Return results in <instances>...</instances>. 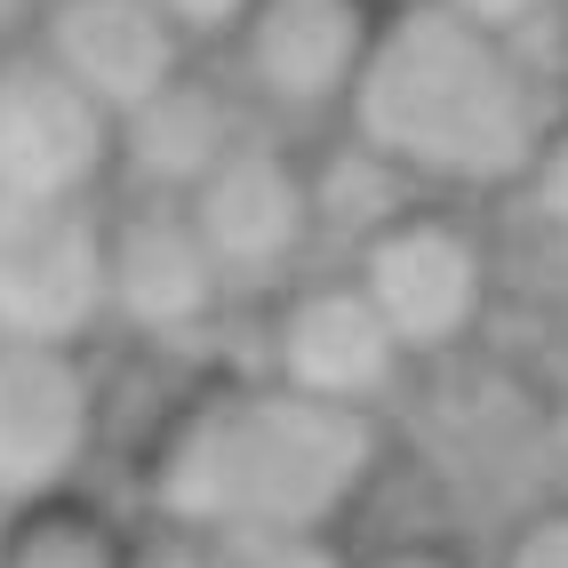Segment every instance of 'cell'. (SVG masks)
Returning a JSON list of instances; mask_svg holds the SVG:
<instances>
[{"mask_svg": "<svg viewBox=\"0 0 568 568\" xmlns=\"http://www.w3.org/2000/svg\"><path fill=\"white\" fill-rule=\"evenodd\" d=\"M552 32H560V49H568V0H560V17H552Z\"/></svg>", "mask_w": 568, "mask_h": 568, "instance_id": "23", "label": "cell"}, {"mask_svg": "<svg viewBox=\"0 0 568 568\" xmlns=\"http://www.w3.org/2000/svg\"><path fill=\"white\" fill-rule=\"evenodd\" d=\"M376 473H385V416L305 400L248 368L209 376L161 416L144 448V513L216 545L313 537V528L345 537Z\"/></svg>", "mask_w": 568, "mask_h": 568, "instance_id": "1", "label": "cell"}, {"mask_svg": "<svg viewBox=\"0 0 568 568\" xmlns=\"http://www.w3.org/2000/svg\"><path fill=\"white\" fill-rule=\"evenodd\" d=\"M305 169H313V216H321V241H336V248H353L361 233H376L393 209H408L416 201V184L385 161V153H368L361 136H345L336 129L321 153H305Z\"/></svg>", "mask_w": 568, "mask_h": 568, "instance_id": "14", "label": "cell"}, {"mask_svg": "<svg viewBox=\"0 0 568 568\" xmlns=\"http://www.w3.org/2000/svg\"><path fill=\"white\" fill-rule=\"evenodd\" d=\"M41 49L81 97H97L112 121L153 89H169L201 49L153 9V0H49L41 9Z\"/></svg>", "mask_w": 568, "mask_h": 568, "instance_id": "12", "label": "cell"}, {"mask_svg": "<svg viewBox=\"0 0 568 568\" xmlns=\"http://www.w3.org/2000/svg\"><path fill=\"white\" fill-rule=\"evenodd\" d=\"M129 537L97 497L64 488V497L0 513V568H129Z\"/></svg>", "mask_w": 568, "mask_h": 568, "instance_id": "13", "label": "cell"}, {"mask_svg": "<svg viewBox=\"0 0 568 568\" xmlns=\"http://www.w3.org/2000/svg\"><path fill=\"white\" fill-rule=\"evenodd\" d=\"M353 568H480V560L448 537H385V545L353 552Z\"/></svg>", "mask_w": 568, "mask_h": 568, "instance_id": "20", "label": "cell"}, {"mask_svg": "<svg viewBox=\"0 0 568 568\" xmlns=\"http://www.w3.org/2000/svg\"><path fill=\"white\" fill-rule=\"evenodd\" d=\"M104 336V201L0 193V345Z\"/></svg>", "mask_w": 568, "mask_h": 568, "instance_id": "8", "label": "cell"}, {"mask_svg": "<svg viewBox=\"0 0 568 568\" xmlns=\"http://www.w3.org/2000/svg\"><path fill=\"white\" fill-rule=\"evenodd\" d=\"M0 193L112 201V112L72 89L41 49L0 57Z\"/></svg>", "mask_w": 568, "mask_h": 568, "instance_id": "10", "label": "cell"}, {"mask_svg": "<svg viewBox=\"0 0 568 568\" xmlns=\"http://www.w3.org/2000/svg\"><path fill=\"white\" fill-rule=\"evenodd\" d=\"M233 305L241 296L184 201H144V193L104 201V328L176 353L201 345Z\"/></svg>", "mask_w": 568, "mask_h": 568, "instance_id": "7", "label": "cell"}, {"mask_svg": "<svg viewBox=\"0 0 568 568\" xmlns=\"http://www.w3.org/2000/svg\"><path fill=\"white\" fill-rule=\"evenodd\" d=\"M513 201L552 248H568V104H552L537 153H528V169L513 176Z\"/></svg>", "mask_w": 568, "mask_h": 568, "instance_id": "15", "label": "cell"}, {"mask_svg": "<svg viewBox=\"0 0 568 568\" xmlns=\"http://www.w3.org/2000/svg\"><path fill=\"white\" fill-rule=\"evenodd\" d=\"M488 568H568V497L537 505V513H520L505 528V545Z\"/></svg>", "mask_w": 568, "mask_h": 568, "instance_id": "17", "label": "cell"}, {"mask_svg": "<svg viewBox=\"0 0 568 568\" xmlns=\"http://www.w3.org/2000/svg\"><path fill=\"white\" fill-rule=\"evenodd\" d=\"M256 368L273 376V385L305 393V400L385 416L416 361L400 353V336L385 328V313L368 305V288L345 273V264H305L288 288L264 296Z\"/></svg>", "mask_w": 568, "mask_h": 568, "instance_id": "4", "label": "cell"}, {"mask_svg": "<svg viewBox=\"0 0 568 568\" xmlns=\"http://www.w3.org/2000/svg\"><path fill=\"white\" fill-rule=\"evenodd\" d=\"M41 9L49 0H0V57H17L41 41Z\"/></svg>", "mask_w": 568, "mask_h": 568, "instance_id": "22", "label": "cell"}, {"mask_svg": "<svg viewBox=\"0 0 568 568\" xmlns=\"http://www.w3.org/2000/svg\"><path fill=\"white\" fill-rule=\"evenodd\" d=\"M104 448L89 345H0V513L81 488Z\"/></svg>", "mask_w": 568, "mask_h": 568, "instance_id": "9", "label": "cell"}, {"mask_svg": "<svg viewBox=\"0 0 568 568\" xmlns=\"http://www.w3.org/2000/svg\"><path fill=\"white\" fill-rule=\"evenodd\" d=\"M153 9H161L193 49H224V32L248 17V0H153Z\"/></svg>", "mask_w": 568, "mask_h": 568, "instance_id": "21", "label": "cell"}, {"mask_svg": "<svg viewBox=\"0 0 568 568\" xmlns=\"http://www.w3.org/2000/svg\"><path fill=\"white\" fill-rule=\"evenodd\" d=\"M248 129H264V121L233 89V72H224V64L209 72L193 57L169 89H153L144 104H129L121 121H112V193L184 201Z\"/></svg>", "mask_w": 568, "mask_h": 568, "instance_id": "11", "label": "cell"}, {"mask_svg": "<svg viewBox=\"0 0 568 568\" xmlns=\"http://www.w3.org/2000/svg\"><path fill=\"white\" fill-rule=\"evenodd\" d=\"M552 121V97L520 41L480 32L440 0H393L376 17L368 64L345 97V136L385 153L416 193H513L537 136Z\"/></svg>", "mask_w": 568, "mask_h": 568, "instance_id": "2", "label": "cell"}, {"mask_svg": "<svg viewBox=\"0 0 568 568\" xmlns=\"http://www.w3.org/2000/svg\"><path fill=\"white\" fill-rule=\"evenodd\" d=\"M224 568H353V545L336 528H313V537H248V545H224Z\"/></svg>", "mask_w": 568, "mask_h": 568, "instance_id": "16", "label": "cell"}, {"mask_svg": "<svg viewBox=\"0 0 568 568\" xmlns=\"http://www.w3.org/2000/svg\"><path fill=\"white\" fill-rule=\"evenodd\" d=\"M440 9H457V17H473L480 32H505V41H537V32H552V17H560V0H440Z\"/></svg>", "mask_w": 568, "mask_h": 568, "instance_id": "19", "label": "cell"}, {"mask_svg": "<svg viewBox=\"0 0 568 568\" xmlns=\"http://www.w3.org/2000/svg\"><path fill=\"white\" fill-rule=\"evenodd\" d=\"M184 209H193L201 241L216 248L233 296H273L321 256L313 169H305V144L288 129H248L233 153L184 193Z\"/></svg>", "mask_w": 568, "mask_h": 568, "instance_id": "6", "label": "cell"}, {"mask_svg": "<svg viewBox=\"0 0 568 568\" xmlns=\"http://www.w3.org/2000/svg\"><path fill=\"white\" fill-rule=\"evenodd\" d=\"M385 0H248L224 32V72L264 129H321L345 121V97L368 64Z\"/></svg>", "mask_w": 568, "mask_h": 568, "instance_id": "5", "label": "cell"}, {"mask_svg": "<svg viewBox=\"0 0 568 568\" xmlns=\"http://www.w3.org/2000/svg\"><path fill=\"white\" fill-rule=\"evenodd\" d=\"M129 568H224V545L193 537V528H169V520H144L129 537Z\"/></svg>", "mask_w": 568, "mask_h": 568, "instance_id": "18", "label": "cell"}, {"mask_svg": "<svg viewBox=\"0 0 568 568\" xmlns=\"http://www.w3.org/2000/svg\"><path fill=\"white\" fill-rule=\"evenodd\" d=\"M345 273L368 288V305L385 313L416 368L465 353L497 313V248H488L480 216L448 193H416L376 233H361L345 248Z\"/></svg>", "mask_w": 568, "mask_h": 568, "instance_id": "3", "label": "cell"}]
</instances>
